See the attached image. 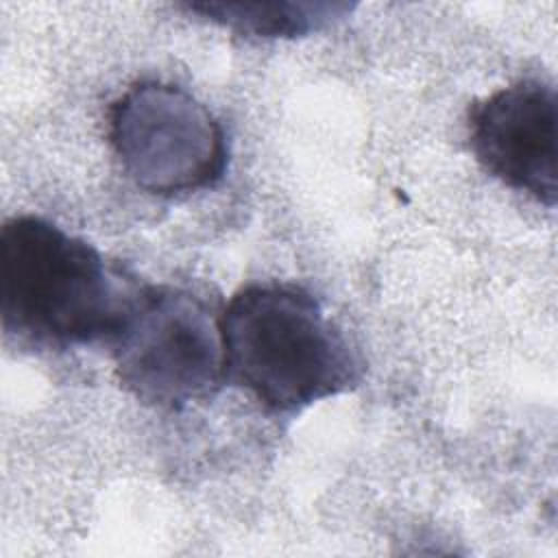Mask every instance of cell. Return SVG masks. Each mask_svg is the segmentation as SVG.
<instances>
[{"instance_id":"4","label":"cell","mask_w":558,"mask_h":558,"mask_svg":"<svg viewBox=\"0 0 558 558\" xmlns=\"http://www.w3.org/2000/svg\"><path fill=\"white\" fill-rule=\"evenodd\" d=\"M109 137L131 181L155 196L211 187L227 168L222 124L172 83L144 81L126 89L111 107Z\"/></svg>"},{"instance_id":"6","label":"cell","mask_w":558,"mask_h":558,"mask_svg":"<svg viewBox=\"0 0 558 558\" xmlns=\"http://www.w3.org/2000/svg\"><path fill=\"white\" fill-rule=\"evenodd\" d=\"M187 11L255 37H305L351 13L347 2H192Z\"/></svg>"},{"instance_id":"2","label":"cell","mask_w":558,"mask_h":558,"mask_svg":"<svg viewBox=\"0 0 558 558\" xmlns=\"http://www.w3.org/2000/svg\"><path fill=\"white\" fill-rule=\"evenodd\" d=\"M225 379L266 410L290 414L357 384L362 362L314 294L286 283H251L220 314Z\"/></svg>"},{"instance_id":"3","label":"cell","mask_w":558,"mask_h":558,"mask_svg":"<svg viewBox=\"0 0 558 558\" xmlns=\"http://www.w3.org/2000/svg\"><path fill=\"white\" fill-rule=\"evenodd\" d=\"M109 344L120 386L153 408L181 410L227 381L220 318L181 288L144 286Z\"/></svg>"},{"instance_id":"5","label":"cell","mask_w":558,"mask_h":558,"mask_svg":"<svg viewBox=\"0 0 558 558\" xmlns=\"http://www.w3.org/2000/svg\"><path fill=\"white\" fill-rule=\"evenodd\" d=\"M556 126V89L545 81L523 78L471 107L469 144L490 177L554 207L558 198Z\"/></svg>"},{"instance_id":"1","label":"cell","mask_w":558,"mask_h":558,"mask_svg":"<svg viewBox=\"0 0 558 558\" xmlns=\"http://www.w3.org/2000/svg\"><path fill=\"white\" fill-rule=\"evenodd\" d=\"M142 283L41 216H15L0 231V312L9 336L65 349L111 342Z\"/></svg>"}]
</instances>
